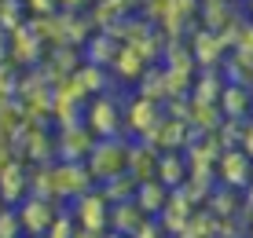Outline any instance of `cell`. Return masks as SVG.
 <instances>
[{
    "label": "cell",
    "mask_w": 253,
    "mask_h": 238,
    "mask_svg": "<svg viewBox=\"0 0 253 238\" xmlns=\"http://www.w3.org/2000/svg\"><path fill=\"white\" fill-rule=\"evenodd\" d=\"M74 227L77 231H92V235H103L110 220V201L99 195V191H84V195L74 198Z\"/></svg>",
    "instance_id": "cell-1"
},
{
    "label": "cell",
    "mask_w": 253,
    "mask_h": 238,
    "mask_svg": "<svg viewBox=\"0 0 253 238\" xmlns=\"http://www.w3.org/2000/svg\"><path fill=\"white\" fill-rule=\"evenodd\" d=\"M19 213V224H22V235H33V238H44V231L51 227V220L59 216V209H55V201H48V198H26L22 201V209H15Z\"/></svg>",
    "instance_id": "cell-2"
},
{
    "label": "cell",
    "mask_w": 253,
    "mask_h": 238,
    "mask_svg": "<svg viewBox=\"0 0 253 238\" xmlns=\"http://www.w3.org/2000/svg\"><path fill=\"white\" fill-rule=\"evenodd\" d=\"M165 198H169V187H165V183H158V180H143V183H136V195H132L136 209H139L143 216H158V213H162V205H165Z\"/></svg>",
    "instance_id": "cell-3"
},
{
    "label": "cell",
    "mask_w": 253,
    "mask_h": 238,
    "mask_svg": "<svg viewBox=\"0 0 253 238\" xmlns=\"http://www.w3.org/2000/svg\"><path fill=\"white\" fill-rule=\"evenodd\" d=\"M220 176H224V187L228 191H246L250 187V158H246V151H228L224 154V169H220Z\"/></svg>",
    "instance_id": "cell-4"
},
{
    "label": "cell",
    "mask_w": 253,
    "mask_h": 238,
    "mask_svg": "<svg viewBox=\"0 0 253 238\" xmlns=\"http://www.w3.org/2000/svg\"><path fill=\"white\" fill-rule=\"evenodd\" d=\"M110 220H114V227L121 231V238L136 235L139 227L147 224V216L136 209V201H121V205H110Z\"/></svg>",
    "instance_id": "cell-5"
},
{
    "label": "cell",
    "mask_w": 253,
    "mask_h": 238,
    "mask_svg": "<svg viewBox=\"0 0 253 238\" xmlns=\"http://www.w3.org/2000/svg\"><path fill=\"white\" fill-rule=\"evenodd\" d=\"M0 238H22L19 213H15V209H4V205H0Z\"/></svg>",
    "instance_id": "cell-6"
},
{
    "label": "cell",
    "mask_w": 253,
    "mask_h": 238,
    "mask_svg": "<svg viewBox=\"0 0 253 238\" xmlns=\"http://www.w3.org/2000/svg\"><path fill=\"white\" fill-rule=\"evenodd\" d=\"M74 231H77V227H74V220H70V216H55L44 235L48 238H74Z\"/></svg>",
    "instance_id": "cell-7"
},
{
    "label": "cell",
    "mask_w": 253,
    "mask_h": 238,
    "mask_svg": "<svg viewBox=\"0 0 253 238\" xmlns=\"http://www.w3.org/2000/svg\"><path fill=\"white\" fill-rule=\"evenodd\" d=\"M132 238H165V231H162V227H158V224H151V220H147V224H143V227H139V231H136Z\"/></svg>",
    "instance_id": "cell-8"
},
{
    "label": "cell",
    "mask_w": 253,
    "mask_h": 238,
    "mask_svg": "<svg viewBox=\"0 0 253 238\" xmlns=\"http://www.w3.org/2000/svg\"><path fill=\"white\" fill-rule=\"evenodd\" d=\"M26 238H33V235H26Z\"/></svg>",
    "instance_id": "cell-9"
}]
</instances>
